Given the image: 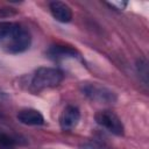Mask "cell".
Masks as SVG:
<instances>
[{
  "instance_id": "1",
  "label": "cell",
  "mask_w": 149,
  "mask_h": 149,
  "mask_svg": "<svg viewBox=\"0 0 149 149\" xmlns=\"http://www.w3.org/2000/svg\"><path fill=\"white\" fill-rule=\"evenodd\" d=\"M31 43L29 31L16 22H0V48L8 54H21Z\"/></svg>"
},
{
  "instance_id": "2",
  "label": "cell",
  "mask_w": 149,
  "mask_h": 149,
  "mask_svg": "<svg viewBox=\"0 0 149 149\" xmlns=\"http://www.w3.org/2000/svg\"><path fill=\"white\" fill-rule=\"evenodd\" d=\"M63 72L56 68L42 66L38 68L31 77V87L34 91H41L49 87H55L63 80Z\"/></svg>"
},
{
  "instance_id": "3",
  "label": "cell",
  "mask_w": 149,
  "mask_h": 149,
  "mask_svg": "<svg viewBox=\"0 0 149 149\" xmlns=\"http://www.w3.org/2000/svg\"><path fill=\"white\" fill-rule=\"evenodd\" d=\"M80 91L90 100L100 104H114L118 100L114 91L95 83H83L80 85Z\"/></svg>"
},
{
  "instance_id": "4",
  "label": "cell",
  "mask_w": 149,
  "mask_h": 149,
  "mask_svg": "<svg viewBox=\"0 0 149 149\" xmlns=\"http://www.w3.org/2000/svg\"><path fill=\"white\" fill-rule=\"evenodd\" d=\"M95 121L98 125H100L101 127H104L105 129H107L109 133L114 135L121 136L125 133V127L122 121L112 111H108V109L99 111L95 114Z\"/></svg>"
},
{
  "instance_id": "5",
  "label": "cell",
  "mask_w": 149,
  "mask_h": 149,
  "mask_svg": "<svg viewBox=\"0 0 149 149\" xmlns=\"http://www.w3.org/2000/svg\"><path fill=\"white\" fill-rule=\"evenodd\" d=\"M80 119V112L78 109V107L73 106V105H69L66 106L59 118V125L61 128L63 130H71L73 129Z\"/></svg>"
},
{
  "instance_id": "6",
  "label": "cell",
  "mask_w": 149,
  "mask_h": 149,
  "mask_svg": "<svg viewBox=\"0 0 149 149\" xmlns=\"http://www.w3.org/2000/svg\"><path fill=\"white\" fill-rule=\"evenodd\" d=\"M49 9L54 19L62 23H68L72 19V10L65 2L52 1L49 3Z\"/></svg>"
},
{
  "instance_id": "7",
  "label": "cell",
  "mask_w": 149,
  "mask_h": 149,
  "mask_svg": "<svg viewBox=\"0 0 149 149\" xmlns=\"http://www.w3.org/2000/svg\"><path fill=\"white\" fill-rule=\"evenodd\" d=\"M16 118L21 123H23L26 126H41L44 123V118L41 114V112H38L37 109H34V108L21 109L17 113Z\"/></svg>"
},
{
  "instance_id": "8",
  "label": "cell",
  "mask_w": 149,
  "mask_h": 149,
  "mask_svg": "<svg viewBox=\"0 0 149 149\" xmlns=\"http://www.w3.org/2000/svg\"><path fill=\"white\" fill-rule=\"evenodd\" d=\"M48 56L52 59H63L68 57H76L77 52L76 50L64 47V45H54L48 50Z\"/></svg>"
},
{
  "instance_id": "9",
  "label": "cell",
  "mask_w": 149,
  "mask_h": 149,
  "mask_svg": "<svg viewBox=\"0 0 149 149\" xmlns=\"http://www.w3.org/2000/svg\"><path fill=\"white\" fill-rule=\"evenodd\" d=\"M136 69H137V72L140 73L141 79L143 80L144 85H148V74H149V71H148V62H147V59H144V58L139 59L137 63H136Z\"/></svg>"
},
{
  "instance_id": "10",
  "label": "cell",
  "mask_w": 149,
  "mask_h": 149,
  "mask_svg": "<svg viewBox=\"0 0 149 149\" xmlns=\"http://www.w3.org/2000/svg\"><path fill=\"white\" fill-rule=\"evenodd\" d=\"M14 140L6 133L0 132V149H14Z\"/></svg>"
},
{
  "instance_id": "11",
  "label": "cell",
  "mask_w": 149,
  "mask_h": 149,
  "mask_svg": "<svg viewBox=\"0 0 149 149\" xmlns=\"http://www.w3.org/2000/svg\"><path fill=\"white\" fill-rule=\"evenodd\" d=\"M108 5L116 8V9H123L127 6V2H125V1H112V2H108Z\"/></svg>"
}]
</instances>
